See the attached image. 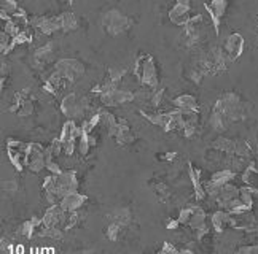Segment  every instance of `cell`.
Listing matches in <instances>:
<instances>
[{"instance_id": "42", "label": "cell", "mask_w": 258, "mask_h": 254, "mask_svg": "<svg viewBox=\"0 0 258 254\" xmlns=\"http://www.w3.org/2000/svg\"><path fill=\"white\" fill-rule=\"evenodd\" d=\"M78 148H80V154H82V156H86L88 151H90V148H91V145H90V134H86L85 130H83L82 137L78 138Z\"/></svg>"}, {"instance_id": "31", "label": "cell", "mask_w": 258, "mask_h": 254, "mask_svg": "<svg viewBox=\"0 0 258 254\" xmlns=\"http://www.w3.org/2000/svg\"><path fill=\"white\" fill-rule=\"evenodd\" d=\"M125 229H126L125 226L118 224V223H109V226H107L106 231H104V234H106V237L110 242H118L120 239H122Z\"/></svg>"}, {"instance_id": "24", "label": "cell", "mask_w": 258, "mask_h": 254, "mask_svg": "<svg viewBox=\"0 0 258 254\" xmlns=\"http://www.w3.org/2000/svg\"><path fill=\"white\" fill-rule=\"evenodd\" d=\"M211 146H212V150H215V151H220V153H225L228 156H233L236 151V140H233V138H227V137H219L211 143Z\"/></svg>"}, {"instance_id": "51", "label": "cell", "mask_w": 258, "mask_h": 254, "mask_svg": "<svg viewBox=\"0 0 258 254\" xmlns=\"http://www.w3.org/2000/svg\"><path fill=\"white\" fill-rule=\"evenodd\" d=\"M241 254H258V245H251V247H241L238 248Z\"/></svg>"}, {"instance_id": "49", "label": "cell", "mask_w": 258, "mask_h": 254, "mask_svg": "<svg viewBox=\"0 0 258 254\" xmlns=\"http://www.w3.org/2000/svg\"><path fill=\"white\" fill-rule=\"evenodd\" d=\"M159 253H161V254H175V253H179V250H177L172 243L164 242L163 247H161V250H159Z\"/></svg>"}, {"instance_id": "28", "label": "cell", "mask_w": 258, "mask_h": 254, "mask_svg": "<svg viewBox=\"0 0 258 254\" xmlns=\"http://www.w3.org/2000/svg\"><path fill=\"white\" fill-rule=\"evenodd\" d=\"M32 97V91H30V87H24V89H21V91H18L14 95H13V102H11V105L8 106V111L10 113H16L18 111V108L21 106V103L22 102H26V100H29Z\"/></svg>"}, {"instance_id": "3", "label": "cell", "mask_w": 258, "mask_h": 254, "mask_svg": "<svg viewBox=\"0 0 258 254\" xmlns=\"http://www.w3.org/2000/svg\"><path fill=\"white\" fill-rule=\"evenodd\" d=\"M132 73L139 78L140 83L147 87L156 89L159 85L156 62H155V59H153V56H150V54H140L139 57H137Z\"/></svg>"}, {"instance_id": "1", "label": "cell", "mask_w": 258, "mask_h": 254, "mask_svg": "<svg viewBox=\"0 0 258 254\" xmlns=\"http://www.w3.org/2000/svg\"><path fill=\"white\" fill-rule=\"evenodd\" d=\"M212 110L223 113L230 122H236V121L247 118L249 110H251V103H249L239 92L227 91L215 100Z\"/></svg>"}, {"instance_id": "47", "label": "cell", "mask_w": 258, "mask_h": 254, "mask_svg": "<svg viewBox=\"0 0 258 254\" xmlns=\"http://www.w3.org/2000/svg\"><path fill=\"white\" fill-rule=\"evenodd\" d=\"M163 95H164V89H156V91L151 94L150 102H151L153 106H155V108H156V106H159L161 102H163Z\"/></svg>"}, {"instance_id": "29", "label": "cell", "mask_w": 258, "mask_h": 254, "mask_svg": "<svg viewBox=\"0 0 258 254\" xmlns=\"http://www.w3.org/2000/svg\"><path fill=\"white\" fill-rule=\"evenodd\" d=\"M236 178V171L235 170H230V169H225V170H220V171H215L212 175L211 181L215 183L217 186H223L227 183H231L233 179Z\"/></svg>"}, {"instance_id": "27", "label": "cell", "mask_w": 258, "mask_h": 254, "mask_svg": "<svg viewBox=\"0 0 258 254\" xmlns=\"http://www.w3.org/2000/svg\"><path fill=\"white\" fill-rule=\"evenodd\" d=\"M43 224L42 218H37V216H32L29 221H26L22 226H21V234L22 237H26V239H32L34 234L37 232V229Z\"/></svg>"}, {"instance_id": "25", "label": "cell", "mask_w": 258, "mask_h": 254, "mask_svg": "<svg viewBox=\"0 0 258 254\" xmlns=\"http://www.w3.org/2000/svg\"><path fill=\"white\" fill-rule=\"evenodd\" d=\"M59 21H61V30L64 34H69V32H74L78 29V19L74 11H62L59 14Z\"/></svg>"}, {"instance_id": "14", "label": "cell", "mask_w": 258, "mask_h": 254, "mask_svg": "<svg viewBox=\"0 0 258 254\" xmlns=\"http://www.w3.org/2000/svg\"><path fill=\"white\" fill-rule=\"evenodd\" d=\"M56 50V45L53 42H48L46 45L40 46L35 50L34 56H32V64H34L35 69H45L48 64L53 61V56Z\"/></svg>"}, {"instance_id": "7", "label": "cell", "mask_w": 258, "mask_h": 254, "mask_svg": "<svg viewBox=\"0 0 258 254\" xmlns=\"http://www.w3.org/2000/svg\"><path fill=\"white\" fill-rule=\"evenodd\" d=\"M26 167L32 173H40L43 169H46V158L45 148L38 143H29V150L26 154Z\"/></svg>"}, {"instance_id": "52", "label": "cell", "mask_w": 258, "mask_h": 254, "mask_svg": "<svg viewBox=\"0 0 258 254\" xmlns=\"http://www.w3.org/2000/svg\"><path fill=\"white\" fill-rule=\"evenodd\" d=\"M179 219H169L166 223V229H169V231H175V229H179Z\"/></svg>"}, {"instance_id": "26", "label": "cell", "mask_w": 258, "mask_h": 254, "mask_svg": "<svg viewBox=\"0 0 258 254\" xmlns=\"http://www.w3.org/2000/svg\"><path fill=\"white\" fill-rule=\"evenodd\" d=\"M209 124H211V127L215 130V132L222 134V132H225V130L228 129L230 121H228V118L225 116L223 113L217 111V110H212L211 118H209Z\"/></svg>"}, {"instance_id": "55", "label": "cell", "mask_w": 258, "mask_h": 254, "mask_svg": "<svg viewBox=\"0 0 258 254\" xmlns=\"http://www.w3.org/2000/svg\"><path fill=\"white\" fill-rule=\"evenodd\" d=\"M10 75V67H8V62H2V78H8Z\"/></svg>"}, {"instance_id": "53", "label": "cell", "mask_w": 258, "mask_h": 254, "mask_svg": "<svg viewBox=\"0 0 258 254\" xmlns=\"http://www.w3.org/2000/svg\"><path fill=\"white\" fill-rule=\"evenodd\" d=\"M195 232H196V239L203 240V237H206L209 234V229H207V226H204V227H201V229H196Z\"/></svg>"}, {"instance_id": "19", "label": "cell", "mask_w": 258, "mask_h": 254, "mask_svg": "<svg viewBox=\"0 0 258 254\" xmlns=\"http://www.w3.org/2000/svg\"><path fill=\"white\" fill-rule=\"evenodd\" d=\"M118 134L115 137V142L118 146H128V145H131L134 143L135 140V135L132 132V129L131 126L128 124V121L123 119V118H118Z\"/></svg>"}, {"instance_id": "50", "label": "cell", "mask_w": 258, "mask_h": 254, "mask_svg": "<svg viewBox=\"0 0 258 254\" xmlns=\"http://www.w3.org/2000/svg\"><path fill=\"white\" fill-rule=\"evenodd\" d=\"M101 119H102V113H101V111L94 113L93 116H91L90 119H88V126H90V129L93 130V129H94L96 126H98L99 122H101Z\"/></svg>"}, {"instance_id": "15", "label": "cell", "mask_w": 258, "mask_h": 254, "mask_svg": "<svg viewBox=\"0 0 258 254\" xmlns=\"http://www.w3.org/2000/svg\"><path fill=\"white\" fill-rule=\"evenodd\" d=\"M66 215L67 213L61 208L59 203H54L51 207H48L45 215L42 216L43 221V226L45 227H61L66 221Z\"/></svg>"}, {"instance_id": "5", "label": "cell", "mask_w": 258, "mask_h": 254, "mask_svg": "<svg viewBox=\"0 0 258 254\" xmlns=\"http://www.w3.org/2000/svg\"><path fill=\"white\" fill-rule=\"evenodd\" d=\"M88 99L86 97H78L77 92H70L67 95H64V99L61 102V111L66 114L67 118H77L88 110Z\"/></svg>"}, {"instance_id": "9", "label": "cell", "mask_w": 258, "mask_h": 254, "mask_svg": "<svg viewBox=\"0 0 258 254\" xmlns=\"http://www.w3.org/2000/svg\"><path fill=\"white\" fill-rule=\"evenodd\" d=\"M29 24L32 27L38 29L43 35H53L54 32L61 30V21H59V14L58 16H32Z\"/></svg>"}, {"instance_id": "56", "label": "cell", "mask_w": 258, "mask_h": 254, "mask_svg": "<svg viewBox=\"0 0 258 254\" xmlns=\"http://www.w3.org/2000/svg\"><path fill=\"white\" fill-rule=\"evenodd\" d=\"M175 156H177V153H169V154H164V156H163V159H164V161H174Z\"/></svg>"}, {"instance_id": "10", "label": "cell", "mask_w": 258, "mask_h": 254, "mask_svg": "<svg viewBox=\"0 0 258 254\" xmlns=\"http://www.w3.org/2000/svg\"><path fill=\"white\" fill-rule=\"evenodd\" d=\"M244 46H246V40L244 37L239 34V32H235V34L228 35V38L225 40L223 43V51L227 54V57L230 59V62L238 61L244 53Z\"/></svg>"}, {"instance_id": "16", "label": "cell", "mask_w": 258, "mask_h": 254, "mask_svg": "<svg viewBox=\"0 0 258 254\" xmlns=\"http://www.w3.org/2000/svg\"><path fill=\"white\" fill-rule=\"evenodd\" d=\"M142 114V118H145L147 121H150L151 124H155L158 127H161L164 132H172L174 126H172V114L171 111L167 113H145V111H139Z\"/></svg>"}, {"instance_id": "8", "label": "cell", "mask_w": 258, "mask_h": 254, "mask_svg": "<svg viewBox=\"0 0 258 254\" xmlns=\"http://www.w3.org/2000/svg\"><path fill=\"white\" fill-rule=\"evenodd\" d=\"M78 178L75 170H66L61 175H56V192L59 194V197L62 200L64 195L78 192Z\"/></svg>"}, {"instance_id": "38", "label": "cell", "mask_w": 258, "mask_h": 254, "mask_svg": "<svg viewBox=\"0 0 258 254\" xmlns=\"http://www.w3.org/2000/svg\"><path fill=\"white\" fill-rule=\"evenodd\" d=\"M153 192H155V195L161 202H166L169 197H171V191H169L167 184H164V183H156V186H153Z\"/></svg>"}, {"instance_id": "23", "label": "cell", "mask_w": 258, "mask_h": 254, "mask_svg": "<svg viewBox=\"0 0 258 254\" xmlns=\"http://www.w3.org/2000/svg\"><path fill=\"white\" fill-rule=\"evenodd\" d=\"M109 223H118L125 227H128L132 223V213L129 208H115L114 211H110L107 215Z\"/></svg>"}, {"instance_id": "13", "label": "cell", "mask_w": 258, "mask_h": 254, "mask_svg": "<svg viewBox=\"0 0 258 254\" xmlns=\"http://www.w3.org/2000/svg\"><path fill=\"white\" fill-rule=\"evenodd\" d=\"M227 6H228V2H225V0H214L211 3H204V8L207 10L209 16H211L212 26L217 35H220V22L225 11H227Z\"/></svg>"}, {"instance_id": "54", "label": "cell", "mask_w": 258, "mask_h": 254, "mask_svg": "<svg viewBox=\"0 0 258 254\" xmlns=\"http://www.w3.org/2000/svg\"><path fill=\"white\" fill-rule=\"evenodd\" d=\"M43 89H45V92H48V94H51V95H58V91H56V89L53 87V85H50L48 83V81H45L43 83Z\"/></svg>"}, {"instance_id": "12", "label": "cell", "mask_w": 258, "mask_h": 254, "mask_svg": "<svg viewBox=\"0 0 258 254\" xmlns=\"http://www.w3.org/2000/svg\"><path fill=\"white\" fill-rule=\"evenodd\" d=\"M190 10H191L190 2H187V0H180V2H177L171 10H169V21L175 24V26L185 27L191 19Z\"/></svg>"}, {"instance_id": "37", "label": "cell", "mask_w": 258, "mask_h": 254, "mask_svg": "<svg viewBox=\"0 0 258 254\" xmlns=\"http://www.w3.org/2000/svg\"><path fill=\"white\" fill-rule=\"evenodd\" d=\"M48 83H50V85H53V87L56 89V91H61V89H66L67 86H70L69 83H67V81L66 80H64L61 75H58V73H56V72H53L51 73V75L50 77H48Z\"/></svg>"}, {"instance_id": "21", "label": "cell", "mask_w": 258, "mask_h": 254, "mask_svg": "<svg viewBox=\"0 0 258 254\" xmlns=\"http://www.w3.org/2000/svg\"><path fill=\"white\" fill-rule=\"evenodd\" d=\"M188 175L191 179V184H193V189H195V197L196 200H203L206 197V189L203 183H201V171L198 169H195L193 164H188Z\"/></svg>"}, {"instance_id": "33", "label": "cell", "mask_w": 258, "mask_h": 254, "mask_svg": "<svg viewBox=\"0 0 258 254\" xmlns=\"http://www.w3.org/2000/svg\"><path fill=\"white\" fill-rule=\"evenodd\" d=\"M37 234L40 237H48V239H53V240H61L64 237L61 227H45L43 224L37 229Z\"/></svg>"}, {"instance_id": "45", "label": "cell", "mask_w": 258, "mask_h": 254, "mask_svg": "<svg viewBox=\"0 0 258 254\" xmlns=\"http://www.w3.org/2000/svg\"><path fill=\"white\" fill-rule=\"evenodd\" d=\"M48 148H50V151H51V154H53V158L56 159V158H58V156L61 154V151H64V145H62V142L59 140V138H54V140L51 142V145L48 146Z\"/></svg>"}, {"instance_id": "44", "label": "cell", "mask_w": 258, "mask_h": 254, "mask_svg": "<svg viewBox=\"0 0 258 254\" xmlns=\"http://www.w3.org/2000/svg\"><path fill=\"white\" fill-rule=\"evenodd\" d=\"M187 78L191 81V83H195V85H201V81L204 80V75L201 73L199 70H196L195 67H193L191 70H188L187 73Z\"/></svg>"}, {"instance_id": "30", "label": "cell", "mask_w": 258, "mask_h": 254, "mask_svg": "<svg viewBox=\"0 0 258 254\" xmlns=\"http://www.w3.org/2000/svg\"><path fill=\"white\" fill-rule=\"evenodd\" d=\"M188 226L193 229V231L204 227L206 226V211L203 208H199V207L193 208V215L188 221Z\"/></svg>"}, {"instance_id": "41", "label": "cell", "mask_w": 258, "mask_h": 254, "mask_svg": "<svg viewBox=\"0 0 258 254\" xmlns=\"http://www.w3.org/2000/svg\"><path fill=\"white\" fill-rule=\"evenodd\" d=\"M13 38L10 35H6L5 32H2L0 34V51H2V54H8L11 50H13Z\"/></svg>"}, {"instance_id": "57", "label": "cell", "mask_w": 258, "mask_h": 254, "mask_svg": "<svg viewBox=\"0 0 258 254\" xmlns=\"http://www.w3.org/2000/svg\"><path fill=\"white\" fill-rule=\"evenodd\" d=\"M16 251H18V253H22V251H24V248L19 245V247H16Z\"/></svg>"}, {"instance_id": "18", "label": "cell", "mask_w": 258, "mask_h": 254, "mask_svg": "<svg viewBox=\"0 0 258 254\" xmlns=\"http://www.w3.org/2000/svg\"><path fill=\"white\" fill-rule=\"evenodd\" d=\"M88 197L85 194H80V192H72V194H67L64 195L62 200L59 202L61 208L66 211V213H70V211H77L83 207L86 203Z\"/></svg>"}, {"instance_id": "6", "label": "cell", "mask_w": 258, "mask_h": 254, "mask_svg": "<svg viewBox=\"0 0 258 254\" xmlns=\"http://www.w3.org/2000/svg\"><path fill=\"white\" fill-rule=\"evenodd\" d=\"M201 22H203V16L196 14L191 18L190 22L183 27V32L180 35V42L185 48H193L201 42Z\"/></svg>"}, {"instance_id": "43", "label": "cell", "mask_w": 258, "mask_h": 254, "mask_svg": "<svg viewBox=\"0 0 258 254\" xmlns=\"http://www.w3.org/2000/svg\"><path fill=\"white\" fill-rule=\"evenodd\" d=\"M0 10L6 11L8 14L11 16V19H13V16L18 13L21 8H19V5L16 3V2H10V0H6V2H2V5H0Z\"/></svg>"}, {"instance_id": "46", "label": "cell", "mask_w": 258, "mask_h": 254, "mask_svg": "<svg viewBox=\"0 0 258 254\" xmlns=\"http://www.w3.org/2000/svg\"><path fill=\"white\" fill-rule=\"evenodd\" d=\"M32 42V35H29L27 32H21V34L16 37V38H13V43H11V46L14 48V46H18V45H24V43H30Z\"/></svg>"}, {"instance_id": "22", "label": "cell", "mask_w": 258, "mask_h": 254, "mask_svg": "<svg viewBox=\"0 0 258 254\" xmlns=\"http://www.w3.org/2000/svg\"><path fill=\"white\" fill-rule=\"evenodd\" d=\"M236 221L233 219L231 213L230 211H225V210H219L215 211L212 215V226L215 229V232H223V227L225 226H235Z\"/></svg>"}, {"instance_id": "17", "label": "cell", "mask_w": 258, "mask_h": 254, "mask_svg": "<svg viewBox=\"0 0 258 254\" xmlns=\"http://www.w3.org/2000/svg\"><path fill=\"white\" fill-rule=\"evenodd\" d=\"M239 194H241V189H239L238 186H235L233 183H227V184L222 186V189H220L219 195L215 197V200H217V203H219L223 210H227L228 205L235 199L239 197Z\"/></svg>"}, {"instance_id": "39", "label": "cell", "mask_w": 258, "mask_h": 254, "mask_svg": "<svg viewBox=\"0 0 258 254\" xmlns=\"http://www.w3.org/2000/svg\"><path fill=\"white\" fill-rule=\"evenodd\" d=\"M2 32H5L6 35H10L11 38H16L19 34H21V29H19V24L16 22V21H13V19H10V21H6L5 24H3V30Z\"/></svg>"}, {"instance_id": "35", "label": "cell", "mask_w": 258, "mask_h": 254, "mask_svg": "<svg viewBox=\"0 0 258 254\" xmlns=\"http://www.w3.org/2000/svg\"><path fill=\"white\" fill-rule=\"evenodd\" d=\"M252 153V148L251 145H249L247 140H244V138H239V140H236V151H235V156H238V158H249Z\"/></svg>"}, {"instance_id": "40", "label": "cell", "mask_w": 258, "mask_h": 254, "mask_svg": "<svg viewBox=\"0 0 258 254\" xmlns=\"http://www.w3.org/2000/svg\"><path fill=\"white\" fill-rule=\"evenodd\" d=\"M258 191L257 189H254V187H243V189H241V194H239V199L243 200L244 203H247V205H254V194H257Z\"/></svg>"}, {"instance_id": "4", "label": "cell", "mask_w": 258, "mask_h": 254, "mask_svg": "<svg viewBox=\"0 0 258 254\" xmlns=\"http://www.w3.org/2000/svg\"><path fill=\"white\" fill-rule=\"evenodd\" d=\"M54 72L61 75L69 85H74L75 81H78L86 73L85 64L75 59V57H67V59H59L54 64Z\"/></svg>"}, {"instance_id": "32", "label": "cell", "mask_w": 258, "mask_h": 254, "mask_svg": "<svg viewBox=\"0 0 258 254\" xmlns=\"http://www.w3.org/2000/svg\"><path fill=\"white\" fill-rule=\"evenodd\" d=\"M128 73V67H123V65H115V67H109L107 70V77L112 83H115L118 86V83L122 81Z\"/></svg>"}, {"instance_id": "36", "label": "cell", "mask_w": 258, "mask_h": 254, "mask_svg": "<svg viewBox=\"0 0 258 254\" xmlns=\"http://www.w3.org/2000/svg\"><path fill=\"white\" fill-rule=\"evenodd\" d=\"M80 224V213L78 210L77 211H70L66 215V221H64L62 224V229L64 231H70V229H74Z\"/></svg>"}, {"instance_id": "2", "label": "cell", "mask_w": 258, "mask_h": 254, "mask_svg": "<svg viewBox=\"0 0 258 254\" xmlns=\"http://www.w3.org/2000/svg\"><path fill=\"white\" fill-rule=\"evenodd\" d=\"M101 22H102V30L106 32V35L118 37L132 27L134 19L131 16L125 14L122 10H118V8H109L107 11L102 13Z\"/></svg>"}, {"instance_id": "11", "label": "cell", "mask_w": 258, "mask_h": 254, "mask_svg": "<svg viewBox=\"0 0 258 254\" xmlns=\"http://www.w3.org/2000/svg\"><path fill=\"white\" fill-rule=\"evenodd\" d=\"M135 99V94L131 91H123V89H115V91L99 95V102L106 106H122Z\"/></svg>"}, {"instance_id": "20", "label": "cell", "mask_w": 258, "mask_h": 254, "mask_svg": "<svg viewBox=\"0 0 258 254\" xmlns=\"http://www.w3.org/2000/svg\"><path fill=\"white\" fill-rule=\"evenodd\" d=\"M175 108H179L182 111H188V113H198L199 114V103L198 99L191 94H182L177 95L172 100Z\"/></svg>"}, {"instance_id": "34", "label": "cell", "mask_w": 258, "mask_h": 254, "mask_svg": "<svg viewBox=\"0 0 258 254\" xmlns=\"http://www.w3.org/2000/svg\"><path fill=\"white\" fill-rule=\"evenodd\" d=\"M34 111H35V99L34 97H30L29 100L21 103V106L18 108V111H16V114H18L19 118H27V116H32Z\"/></svg>"}, {"instance_id": "48", "label": "cell", "mask_w": 258, "mask_h": 254, "mask_svg": "<svg viewBox=\"0 0 258 254\" xmlns=\"http://www.w3.org/2000/svg\"><path fill=\"white\" fill-rule=\"evenodd\" d=\"M191 215H193V208H183V210H180L179 218H177V219H179L180 224H188Z\"/></svg>"}]
</instances>
